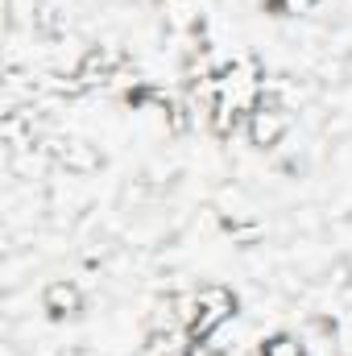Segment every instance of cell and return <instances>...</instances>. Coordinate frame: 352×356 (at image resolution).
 <instances>
[{
    "label": "cell",
    "mask_w": 352,
    "mask_h": 356,
    "mask_svg": "<svg viewBox=\"0 0 352 356\" xmlns=\"http://www.w3.org/2000/svg\"><path fill=\"white\" fill-rule=\"evenodd\" d=\"M282 129H286V120H282V116H273V112H269V116H265V112H257V116H253V137H257V141H265V145H269Z\"/></svg>",
    "instance_id": "cell-2"
},
{
    "label": "cell",
    "mask_w": 352,
    "mask_h": 356,
    "mask_svg": "<svg viewBox=\"0 0 352 356\" xmlns=\"http://www.w3.org/2000/svg\"><path fill=\"white\" fill-rule=\"evenodd\" d=\"M67 356H99V353H91V348H71Z\"/></svg>",
    "instance_id": "cell-5"
},
{
    "label": "cell",
    "mask_w": 352,
    "mask_h": 356,
    "mask_svg": "<svg viewBox=\"0 0 352 356\" xmlns=\"http://www.w3.org/2000/svg\"><path fill=\"white\" fill-rule=\"evenodd\" d=\"M286 4H290L294 13H307V8H315V0H286Z\"/></svg>",
    "instance_id": "cell-4"
},
{
    "label": "cell",
    "mask_w": 352,
    "mask_h": 356,
    "mask_svg": "<svg viewBox=\"0 0 352 356\" xmlns=\"http://www.w3.org/2000/svg\"><path fill=\"white\" fill-rule=\"evenodd\" d=\"M265 356H303V353H298V344H294V340H273Z\"/></svg>",
    "instance_id": "cell-3"
},
{
    "label": "cell",
    "mask_w": 352,
    "mask_h": 356,
    "mask_svg": "<svg viewBox=\"0 0 352 356\" xmlns=\"http://www.w3.org/2000/svg\"><path fill=\"white\" fill-rule=\"evenodd\" d=\"M46 311H50V315H75V311H79V290H75L71 282H54V286L46 290Z\"/></svg>",
    "instance_id": "cell-1"
}]
</instances>
